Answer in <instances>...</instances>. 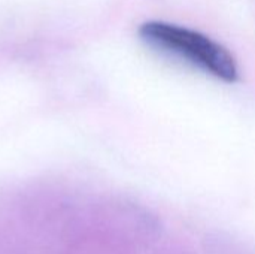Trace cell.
Returning a JSON list of instances; mask_svg holds the SVG:
<instances>
[{
    "label": "cell",
    "mask_w": 255,
    "mask_h": 254,
    "mask_svg": "<svg viewBox=\"0 0 255 254\" xmlns=\"http://www.w3.org/2000/svg\"><path fill=\"white\" fill-rule=\"evenodd\" d=\"M139 34L149 45L184 57L218 79L226 82L238 79V66L232 54L199 31L163 21H149L140 25Z\"/></svg>",
    "instance_id": "6da1fadb"
}]
</instances>
